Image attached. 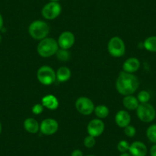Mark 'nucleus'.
I'll return each mask as SVG.
<instances>
[{"instance_id":"f257e3e1","label":"nucleus","mask_w":156,"mask_h":156,"mask_svg":"<svg viewBox=\"0 0 156 156\" xmlns=\"http://www.w3.org/2000/svg\"><path fill=\"white\" fill-rule=\"evenodd\" d=\"M139 80L133 73L121 71L117 77L115 87L117 91L123 96L132 95L138 90Z\"/></svg>"},{"instance_id":"f03ea898","label":"nucleus","mask_w":156,"mask_h":156,"mask_svg":"<svg viewBox=\"0 0 156 156\" xmlns=\"http://www.w3.org/2000/svg\"><path fill=\"white\" fill-rule=\"evenodd\" d=\"M59 49L58 41L52 37H45L41 40L37 47L38 55L42 58H49L56 55Z\"/></svg>"},{"instance_id":"7ed1b4c3","label":"nucleus","mask_w":156,"mask_h":156,"mask_svg":"<svg viewBox=\"0 0 156 156\" xmlns=\"http://www.w3.org/2000/svg\"><path fill=\"white\" fill-rule=\"evenodd\" d=\"M50 28L49 25L44 21L36 20L31 22L28 27V32L35 40H42L47 37L49 34Z\"/></svg>"},{"instance_id":"20e7f679","label":"nucleus","mask_w":156,"mask_h":156,"mask_svg":"<svg viewBox=\"0 0 156 156\" xmlns=\"http://www.w3.org/2000/svg\"><path fill=\"white\" fill-rule=\"evenodd\" d=\"M137 116L142 122H151L155 119L156 111L154 106L148 103H139L136 109Z\"/></svg>"},{"instance_id":"39448f33","label":"nucleus","mask_w":156,"mask_h":156,"mask_svg":"<svg viewBox=\"0 0 156 156\" xmlns=\"http://www.w3.org/2000/svg\"><path fill=\"white\" fill-rule=\"evenodd\" d=\"M37 80L41 84L48 86L52 84L56 79V73L50 66L44 65L39 67L37 71Z\"/></svg>"},{"instance_id":"423d86ee","label":"nucleus","mask_w":156,"mask_h":156,"mask_svg":"<svg viewBox=\"0 0 156 156\" xmlns=\"http://www.w3.org/2000/svg\"><path fill=\"white\" fill-rule=\"evenodd\" d=\"M108 51L114 58H120L125 55L126 45L123 40L119 37H112L108 42Z\"/></svg>"},{"instance_id":"0eeeda50","label":"nucleus","mask_w":156,"mask_h":156,"mask_svg":"<svg viewBox=\"0 0 156 156\" xmlns=\"http://www.w3.org/2000/svg\"><path fill=\"white\" fill-rule=\"evenodd\" d=\"M75 106L78 112L84 115H90L94 111L95 106L90 98L86 97H80L76 100Z\"/></svg>"},{"instance_id":"6e6552de","label":"nucleus","mask_w":156,"mask_h":156,"mask_svg":"<svg viewBox=\"0 0 156 156\" xmlns=\"http://www.w3.org/2000/svg\"><path fill=\"white\" fill-rule=\"evenodd\" d=\"M61 13V6L58 2H50L46 4L41 10V14L44 19L53 20Z\"/></svg>"},{"instance_id":"1a4fd4ad","label":"nucleus","mask_w":156,"mask_h":156,"mask_svg":"<svg viewBox=\"0 0 156 156\" xmlns=\"http://www.w3.org/2000/svg\"><path fill=\"white\" fill-rule=\"evenodd\" d=\"M58 128H59L58 122L51 118L44 119L40 124V131L43 135H45V136L54 135L57 133Z\"/></svg>"},{"instance_id":"9d476101","label":"nucleus","mask_w":156,"mask_h":156,"mask_svg":"<svg viewBox=\"0 0 156 156\" xmlns=\"http://www.w3.org/2000/svg\"><path fill=\"white\" fill-rule=\"evenodd\" d=\"M104 122L100 119H94L91 120L87 125V133L89 136L98 137L104 132Z\"/></svg>"},{"instance_id":"9b49d317","label":"nucleus","mask_w":156,"mask_h":156,"mask_svg":"<svg viewBox=\"0 0 156 156\" xmlns=\"http://www.w3.org/2000/svg\"><path fill=\"white\" fill-rule=\"evenodd\" d=\"M75 42L74 34L70 31H64L59 36L58 40V45L61 48L68 50Z\"/></svg>"},{"instance_id":"f8f14e48","label":"nucleus","mask_w":156,"mask_h":156,"mask_svg":"<svg viewBox=\"0 0 156 156\" xmlns=\"http://www.w3.org/2000/svg\"><path fill=\"white\" fill-rule=\"evenodd\" d=\"M129 151L132 156H145L148 152V149L143 142L136 141L129 145Z\"/></svg>"},{"instance_id":"ddd939ff","label":"nucleus","mask_w":156,"mask_h":156,"mask_svg":"<svg viewBox=\"0 0 156 156\" xmlns=\"http://www.w3.org/2000/svg\"><path fill=\"white\" fill-rule=\"evenodd\" d=\"M115 122L116 125L120 128H125L129 126L131 122V116L129 113L126 110H119L117 112L115 116Z\"/></svg>"},{"instance_id":"4468645a","label":"nucleus","mask_w":156,"mask_h":156,"mask_svg":"<svg viewBox=\"0 0 156 156\" xmlns=\"http://www.w3.org/2000/svg\"><path fill=\"white\" fill-rule=\"evenodd\" d=\"M140 61L136 58H129L127 59L122 65L123 71L133 73L137 71L140 67Z\"/></svg>"},{"instance_id":"2eb2a0df","label":"nucleus","mask_w":156,"mask_h":156,"mask_svg":"<svg viewBox=\"0 0 156 156\" xmlns=\"http://www.w3.org/2000/svg\"><path fill=\"white\" fill-rule=\"evenodd\" d=\"M41 104L43 106L50 110H55L58 109L59 106V102L57 97L52 94H48V95L44 96L41 100Z\"/></svg>"},{"instance_id":"dca6fc26","label":"nucleus","mask_w":156,"mask_h":156,"mask_svg":"<svg viewBox=\"0 0 156 156\" xmlns=\"http://www.w3.org/2000/svg\"><path fill=\"white\" fill-rule=\"evenodd\" d=\"M24 128L28 133L34 134L40 130V125L34 118H28L24 121Z\"/></svg>"},{"instance_id":"f3484780","label":"nucleus","mask_w":156,"mask_h":156,"mask_svg":"<svg viewBox=\"0 0 156 156\" xmlns=\"http://www.w3.org/2000/svg\"><path fill=\"white\" fill-rule=\"evenodd\" d=\"M122 103L126 109L129 110H134L138 108L139 105V102L138 100L137 97H134L133 95L125 96V97L122 100Z\"/></svg>"},{"instance_id":"a211bd4d","label":"nucleus","mask_w":156,"mask_h":156,"mask_svg":"<svg viewBox=\"0 0 156 156\" xmlns=\"http://www.w3.org/2000/svg\"><path fill=\"white\" fill-rule=\"evenodd\" d=\"M71 76V71L67 67H61L57 70L56 79L61 83L67 81Z\"/></svg>"},{"instance_id":"6ab92c4d","label":"nucleus","mask_w":156,"mask_h":156,"mask_svg":"<svg viewBox=\"0 0 156 156\" xmlns=\"http://www.w3.org/2000/svg\"><path fill=\"white\" fill-rule=\"evenodd\" d=\"M144 48L150 52H156V36H150L144 41Z\"/></svg>"},{"instance_id":"aec40b11","label":"nucleus","mask_w":156,"mask_h":156,"mask_svg":"<svg viewBox=\"0 0 156 156\" xmlns=\"http://www.w3.org/2000/svg\"><path fill=\"white\" fill-rule=\"evenodd\" d=\"M94 112L99 119H105L109 115V108L105 105H99L94 109Z\"/></svg>"},{"instance_id":"412c9836","label":"nucleus","mask_w":156,"mask_h":156,"mask_svg":"<svg viewBox=\"0 0 156 156\" xmlns=\"http://www.w3.org/2000/svg\"><path fill=\"white\" fill-rule=\"evenodd\" d=\"M146 136L150 142L156 144V124H153L147 129Z\"/></svg>"},{"instance_id":"4be33fe9","label":"nucleus","mask_w":156,"mask_h":156,"mask_svg":"<svg viewBox=\"0 0 156 156\" xmlns=\"http://www.w3.org/2000/svg\"><path fill=\"white\" fill-rule=\"evenodd\" d=\"M57 58L61 61H67L70 58V54L68 50L66 49H58L56 53Z\"/></svg>"},{"instance_id":"5701e85b","label":"nucleus","mask_w":156,"mask_h":156,"mask_svg":"<svg viewBox=\"0 0 156 156\" xmlns=\"http://www.w3.org/2000/svg\"><path fill=\"white\" fill-rule=\"evenodd\" d=\"M151 98V95H150L149 92L147 90H142L138 94L137 99L140 103H148Z\"/></svg>"},{"instance_id":"b1692460","label":"nucleus","mask_w":156,"mask_h":156,"mask_svg":"<svg viewBox=\"0 0 156 156\" xmlns=\"http://www.w3.org/2000/svg\"><path fill=\"white\" fill-rule=\"evenodd\" d=\"M129 145H130L127 141L122 140L119 142V143L117 145V149L121 153L127 152V151H129Z\"/></svg>"},{"instance_id":"393cba45","label":"nucleus","mask_w":156,"mask_h":156,"mask_svg":"<svg viewBox=\"0 0 156 156\" xmlns=\"http://www.w3.org/2000/svg\"><path fill=\"white\" fill-rule=\"evenodd\" d=\"M83 143H84V145L88 148H93V147L96 144V139L95 137L91 136H87L84 139V141H83Z\"/></svg>"},{"instance_id":"a878e982","label":"nucleus","mask_w":156,"mask_h":156,"mask_svg":"<svg viewBox=\"0 0 156 156\" xmlns=\"http://www.w3.org/2000/svg\"><path fill=\"white\" fill-rule=\"evenodd\" d=\"M124 133H125L126 136H127L128 137L132 138L133 137V136H136V129L134 126L129 125L124 128Z\"/></svg>"},{"instance_id":"bb28decb","label":"nucleus","mask_w":156,"mask_h":156,"mask_svg":"<svg viewBox=\"0 0 156 156\" xmlns=\"http://www.w3.org/2000/svg\"><path fill=\"white\" fill-rule=\"evenodd\" d=\"M31 111H32V112L34 115H39V114H41L44 111V106H43L41 103H37V104L33 106Z\"/></svg>"},{"instance_id":"cd10ccee","label":"nucleus","mask_w":156,"mask_h":156,"mask_svg":"<svg viewBox=\"0 0 156 156\" xmlns=\"http://www.w3.org/2000/svg\"><path fill=\"white\" fill-rule=\"evenodd\" d=\"M71 156H83V154L81 150L75 149L72 151Z\"/></svg>"},{"instance_id":"c85d7f7f","label":"nucleus","mask_w":156,"mask_h":156,"mask_svg":"<svg viewBox=\"0 0 156 156\" xmlns=\"http://www.w3.org/2000/svg\"><path fill=\"white\" fill-rule=\"evenodd\" d=\"M150 154L151 156H156V144H154L150 148Z\"/></svg>"},{"instance_id":"c756f323","label":"nucleus","mask_w":156,"mask_h":156,"mask_svg":"<svg viewBox=\"0 0 156 156\" xmlns=\"http://www.w3.org/2000/svg\"><path fill=\"white\" fill-rule=\"evenodd\" d=\"M2 28H3V18L0 13V31L2 29Z\"/></svg>"},{"instance_id":"7c9ffc66","label":"nucleus","mask_w":156,"mask_h":156,"mask_svg":"<svg viewBox=\"0 0 156 156\" xmlns=\"http://www.w3.org/2000/svg\"><path fill=\"white\" fill-rule=\"evenodd\" d=\"M120 156H132V155H131V154H130V153L125 152V153H122V154H120Z\"/></svg>"},{"instance_id":"2f4dec72","label":"nucleus","mask_w":156,"mask_h":156,"mask_svg":"<svg viewBox=\"0 0 156 156\" xmlns=\"http://www.w3.org/2000/svg\"><path fill=\"white\" fill-rule=\"evenodd\" d=\"M1 132H2V124L0 122V134H1Z\"/></svg>"},{"instance_id":"473e14b6","label":"nucleus","mask_w":156,"mask_h":156,"mask_svg":"<svg viewBox=\"0 0 156 156\" xmlns=\"http://www.w3.org/2000/svg\"><path fill=\"white\" fill-rule=\"evenodd\" d=\"M51 2H58L59 0H50Z\"/></svg>"},{"instance_id":"72a5a7b5","label":"nucleus","mask_w":156,"mask_h":156,"mask_svg":"<svg viewBox=\"0 0 156 156\" xmlns=\"http://www.w3.org/2000/svg\"><path fill=\"white\" fill-rule=\"evenodd\" d=\"M1 41H2V37H1V35H0V43H1Z\"/></svg>"},{"instance_id":"f704fd0d","label":"nucleus","mask_w":156,"mask_h":156,"mask_svg":"<svg viewBox=\"0 0 156 156\" xmlns=\"http://www.w3.org/2000/svg\"><path fill=\"white\" fill-rule=\"evenodd\" d=\"M87 156H95V155H87Z\"/></svg>"}]
</instances>
